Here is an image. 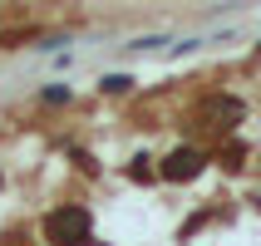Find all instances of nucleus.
<instances>
[{"label": "nucleus", "instance_id": "obj_1", "mask_svg": "<svg viewBox=\"0 0 261 246\" xmlns=\"http://www.w3.org/2000/svg\"><path fill=\"white\" fill-rule=\"evenodd\" d=\"M89 232H94V217L84 207H55L44 217V236L55 246H89Z\"/></svg>", "mask_w": 261, "mask_h": 246}, {"label": "nucleus", "instance_id": "obj_2", "mask_svg": "<svg viewBox=\"0 0 261 246\" xmlns=\"http://www.w3.org/2000/svg\"><path fill=\"white\" fill-rule=\"evenodd\" d=\"M197 173H202V153H197V148H177V153L163 158V177H168V182H188V177H197Z\"/></svg>", "mask_w": 261, "mask_h": 246}]
</instances>
